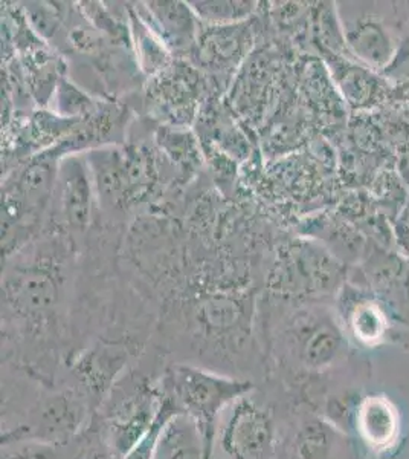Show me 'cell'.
I'll return each mask as SVG.
<instances>
[{
    "instance_id": "obj_16",
    "label": "cell",
    "mask_w": 409,
    "mask_h": 459,
    "mask_svg": "<svg viewBox=\"0 0 409 459\" xmlns=\"http://www.w3.org/2000/svg\"><path fill=\"white\" fill-rule=\"evenodd\" d=\"M58 106L63 115H66V118L81 115L86 110L90 109V99L84 97L78 89L73 88L72 84L62 82L58 88Z\"/></svg>"
},
{
    "instance_id": "obj_14",
    "label": "cell",
    "mask_w": 409,
    "mask_h": 459,
    "mask_svg": "<svg viewBox=\"0 0 409 459\" xmlns=\"http://www.w3.org/2000/svg\"><path fill=\"white\" fill-rule=\"evenodd\" d=\"M352 328L356 339L363 343H378L384 337L387 329L384 314L380 313L376 305L362 303L353 313Z\"/></svg>"
},
{
    "instance_id": "obj_1",
    "label": "cell",
    "mask_w": 409,
    "mask_h": 459,
    "mask_svg": "<svg viewBox=\"0 0 409 459\" xmlns=\"http://www.w3.org/2000/svg\"><path fill=\"white\" fill-rule=\"evenodd\" d=\"M162 374L130 368L97 409L88 430L124 459L155 426L164 403Z\"/></svg>"
},
{
    "instance_id": "obj_17",
    "label": "cell",
    "mask_w": 409,
    "mask_h": 459,
    "mask_svg": "<svg viewBox=\"0 0 409 459\" xmlns=\"http://www.w3.org/2000/svg\"><path fill=\"white\" fill-rule=\"evenodd\" d=\"M83 437L84 446L78 450L77 454L72 455V459H123L116 455L112 454L95 433L90 430L81 435Z\"/></svg>"
},
{
    "instance_id": "obj_3",
    "label": "cell",
    "mask_w": 409,
    "mask_h": 459,
    "mask_svg": "<svg viewBox=\"0 0 409 459\" xmlns=\"http://www.w3.org/2000/svg\"><path fill=\"white\" fill-rule=\"evenodd\" d=\"M283 444L277 404L255 386L220 413L211 459H280Z\"/></svg>"
},
{
    "instance_id": "obj_9",
    "label": "cell",
    "mask_w": 409,
    "mask_h": 459,
    "mask_svg": "<svg viewBox=\"0 0 409 459\" xmlns=\"http://www.w3.org/2000/svg\"><path fill=\"white\" fill-rule=\"evenodd\" d=\"M151 459H211V444L190 415L177 412L162 426Z\"/></svg>"
},
{
    "instance_id": "obj_15",
    "label": "cell",
    "mask_w": 409,
    "mask_h": 459,
    "mask_svg": "<svg viewBox=\"0 0 409 459\" xmlns=\"http://www.w3.org/2000/svg\"><path fill=\"white\" fill-rule=\"evenodd\" d=\"M63 447L38 441H13L2 444V459H62Z\"/></svg>"
},
{
    "instance_id": "obj_6",
    "label": "cell",
    "mask_w": 409,
    "mask_h": 459,
    "mask_svg": "<svg viewBox=\"0 0 409 459\" xmlns=\"http://www.w3.org/2000/svg\"><path fill=\"white\" fill-rule=\"evenodd\" d=\"M140 14V13H138ZM173 54L192 53L199 39L196 14L183 2H147L140 14Z\"/></svg>"
},
{
    "instance_id": "obj_18",
    "label": "cell",
    "mask_w": 409,
    "mask_h": 459,
    "mask_svg": "<svg viewBox=\"0 0 409 459\" xmlns=\"http://www.w3.org/2000/svg\"><path fill=\"white\" fill-rule=\"evenodd\" d=\"M378 459H399V458H378Z\"/></svg>"
},
{
    "instance_id": "obj_10",
    "label": "cell",
    "mask_w": 409,
    "mask_h": 459,
    "mask_svg": "<svg viewBox=\"0 0 409 459\" xmlns=\"http://www.w3.org/2000/svg\"><path fill=\"white\" fill-rule=\"evenodd\" d=\"M243 23L211 27L202 36L199 34L196 43L197 62L216 71L235 68L252 43L249 28L244 27Z\"/></svg>"
},
{
    "instance_id": "obj_19",
    "label": "cell",
    "mask_w": 409,
    "mask_h": 459,
    "mask_svg": "<svg viewBox=\"0 0 409 459\" xmlns=\"http://www.w3.org/2000/svg\"><path fill=\"white\" fill-rule=\"evenodd\" d=\"M280 459H283V458H280Z\"/></svg>"
},
{
    "instance_id": "obj_4",
    "label": "cell",
    "mask_w": 409,
    "mask_h": 459,
    "mask_svg": "<svg viewBox=\"0 0 409 459\" xmlns=\"http://www.w3.org/2000/svg\"><path fill=\"white\" fill-rule=\"evenodd\" d=\"M164 385L179 411L196 421L213 446L214 429L220 413L254 389V381L243 380L192 363H170L164 369Z\"/></svg>"
},
{
    "instance_id": "obj_11",
    "label": "cell",
    "mask_w": 409,
    "mask_h": 459,
    "mask_svg": "<svg viewBox=\"0 0 409 459\" xmlns=\"http://www.w3.org/2000/svg\"><path fill=\"white\" fill-rule=\"evenodd\" d=\"M354 426L363 441L378 450L393 447L399 435V417L393 403L382 395L363 398L359 403Z\"/></svg>"
},
{
    "instance_id": "obj_13",
    "label": "cell",
    "mask_w": 409,
    "mask_h": 459,
    "mask_svg": "<svg viewBox=\"0 0 409 459\" xmlns=\"http://www.w3.org/2000/svg\"><path fill=\"white\" fill-rule=\"evenodd\" d=\"M199 21L209 27H228L243 23L257 8V2L248 0H213V2H188Z\"/></svg>"
},
{
    "instance_id": "obj_8",
    "label": "cell",
    "mask_w": 409,
    "mask_h": 459,
    "mask_svg": "<svg viewBox=\"0 0 409 459\" xmlns=\"http://www.w3.org/2000/svg\"><path fill=\"white\" fill-rule=\"evenodd\" d=\"M335 424L316 413H306L296 420L285 438L283 459H330L339 441Z\"/></svg>"
},
{
    "instance_id": "obj_2",
    "label": "cell",
    "mask_w": 409,
    "mask_h": 459,
    "mask_svg": "<svg viewBox=\"0 0 409 459\" xmlns=\"http://www.w3.org/2000/svg\"><path fill=\"white\" fill-rule=\"evenodd\" d=\"M21 420L2 429V444L13 441H38L64 447L77 441L92 423L95 411L88 398L68 381L43 385L36 381Z\"/></svg>"
},
{
    "instance_id": "obj_5",
    "label": "cell",
    "mask_w": 409,
    "mask_h": 459,
    "mask_svg": "<svg viewBox=\"0 0 409 459\" xmlns=\"http://www.w3.org/2000/svg\"><path fill=\"white\" fill-rule=\"evenodd\" d=\"M132 355L125 343L101 342L75 352L60 378L77 387L97 412L116 381L132 368Z\"/></svg>"
},
{
    "instance_id": "obj_12",
    "label": "cell",
    "mask_w": 409,
    "mask_h": 459,
    "mask_svg": "<svg viewBox=\"0 0 409 459\" xmlns=\"http://www.w3.org/2000/svg\"><path fill=\"white\" fill-rule=\"evenodd\" d=\"M130 36L135 45L136 60L144 73L155 75L168 66L170 51L138 11H130Z\"/></svg>"
},
{
    "instance_id": "obj_7",
    "label": "cell",
    "mask_w": 409,
    "mask_h": 459,
    "mask_svg": "<svg viewBox=\"0 0 409 459\" xmlns=\"http://www.w3.org/2000/svg\"><path fill=\"white\" fill-rule=\"evenodd\" d=\"M57 190L63 221L72 230H83L92 209L90 168L80 158H66L58 168Z\"/></svg>"
}]
</instances>
